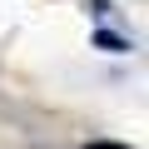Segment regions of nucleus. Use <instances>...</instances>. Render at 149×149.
Returning <instances> with one entry per match:
<instances>
[{
    "label": "nucleus",
    "mask_w": 149,
    "mask_h": 149,
    "mask_svg": "<svg viewBox=\"0 0 149 149\" xmlns=\"http://www.w3.org/2000/svg\"><path fill=\"white\" fill-rule=\"evenodd\" d=\"M95 40H100V45H104V50H114V55H119V50H129V45H124V40H119V35H109V30H100V35H95Z\"/></svg>",
    "instance_id": "f257e3e1"
},
{
    "label": "nucleus",
    "mask_w": 149,
    "mask_h": 149,
    "mask_svg": "<svg viewBox=\"0 0 149 149\" xmlns=\"http://www.w3.org/2000/svg\"><path fill=\"white\" fill-rule=\"evenodd\" d=\"M90 149H129V144H90Z\"/></svg>",
    "instance_id": "f03ea898"
}]
</instances>
